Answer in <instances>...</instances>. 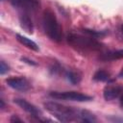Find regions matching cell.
Wrapping results in <instances>:
<instances>
[{
	"instance_id": "1",
	"label": "cell",
	"mask_w": 123,
	"mask_h": 123,
	"mask_svg": "<svg viewBox=\"0 0 123 123\" xmlns=\"http://www.w3.org/2000/svg\"><path fill=\"white\" fill-rule=\"evenodd\" d=\"M45 110L49 111L53 116H55L59 121L62 122H71L79 121L80 111L74 107L64 106L57 102H45L43 104Z\"/></svg>"
},
{
	"instance_id": "2",
	"label": "cell",
	"mask_w": 123,
	"mask_h": 123,
	"mask_svg": "<svg viewBox=\"0 0 123 123\" xmlns=\"http://www.w3.org/2000/svg\"><path fill=\"white\" fill-rule=\"evenodd\" d=\"M41 22L44 33L48 36V37L55 42H61L62 38V27L57 19L55 12L51 9L47 8L43 11Z\"/></svg>"
},
{
	"instance_id": "3",
	"label": "cell",
	"mask_w": 123,
	"mask_h": 123,
	"mask_svg": "<svg viewBox=\"0 0 123 123\" xmlns=\"http://www.w3.org/2000/svg\"><path fill=\"white\" fill-rule=\"evenodd\" d=\"M67 43L79 52H89V51H98L103 46L100 41L95 37L90 36L85 37L79 34L71 33L66 37Z\"/></svg>"
},
{
	"instance_id": "4",
	"label": "cell",
	"mask_w": 123,
	"mask_h": 123,
	"mask_svg": "<svg viewBox=\"0 0 123 123\" xmlns=\"http://www.w3.org/2000/svg\"><path fill=\"white\" fill-rule=\"evenodd\" d=\"M51 98L57 100L76 101V102H87L92 100V97L77 91H51L48 94Z\"/></svg>"
},
{
	"instance_id": "5",
	"label": "cell",
	"mask_w": 123,
	"mask_h": 123,
	"mask_svg": "<svg viewBox=\"0 0 123 123\" xmlns=\"http://www.w3.org/2000/svg\"><path fill=\"white\" fill-rule=\"evenodd\" d=\"M10 2L12 7L24 12H35L39 8L38 0H10Z\"/></svg>"
},
{
	"instance_id": "6",
	"label": "cell",
	"mask_w": 123,
	"mask_h": 123,
	"mask_svg": "<svg viewBox=\"0 0 123 123\" xmlns=\"http://www.w3.org/2000/svg\"><path fill=\"white\" fill-rule=\"evenodd\" d=\"M6 84L12 89L25 92L30 89L31 86L28 80L24 77H12L6 80Z\"/></svg>"
},
{
	"instance_id": "7",
	"label": "cell",
	"mask_w": 123,
	"mask_h": 123,
	"mask_svg": "<svg viewBox=\"0 0 123 123\" xmlns=\"http://www.w3.org/2000/svg\"><path fill=\"white\" fill-rule=\"evenodd\" d=\"M13 103L16 104L20 109H22L24 111L28 112L29 114L33 115V116H40L41 115V111L36 107L35 105H33L32 103L28 102L27 100L25 99H22V98H14L13 99Z\"/></svg>"
},
{
	"instance_id": "8",
	"label": "cell",
	"mask_w": 123,
	"mask_h": 123,
	"mask_svg": "<svg viewBox=\"0 0 123 123\" xmlns=\"http://www.w3.org/2000/svg\"><path fill=\"white\" fill-rule=\"evenodd\" d=\"M123 93V87L121 86H107L104 88L103 96L106 101H111L119 97Z\"/></svg>"
},
{
	"instance_id": "9",
	"label": "cell",
	"mask_w": 123,
	"mask_h": 123,
	"mask_svg": "<svg viewBox=\"0 0 123 123\" xmlns=\"http://www.w3.org/2000/svg\"><path fill=\"white\" fill-rule=\"evenodd\" d=\"M19 24L20 27L28 34H33L34 32V25L31 17L29 16L28 12H21L19 14Z\"/></svg>"
},
{
	"instance_id": "10",
	"label": "cell",
	"mask_w": 123,
	"mask_h": 123,
	"mask_svg": "<svg viewBox=\"0 0 123 123\" xmlns=\"http://www.w3.org/2000/svg\"><path fill=\"white\" fill-rule=\"evenodd\" d=\"M120 59H123V49L109 51L99 56V60L102 62H111V61H116Z\"/></svg>"
},
{
	"instance_id": "11",
	"label": "cell",
	"mask_w": 123,
	"mask_h": 123,
	"mask_svg": "<svg viewBox=\"0 0 123 123\" xmlns=\"http://www.w3.org/2000/svg\"><path fill=\"white\" fill-rule=\"evenodd\" d=\"M15 37H16L17 41L19 43H21L23 46H25V47H27V48H29L31 50H34V51H38L37 44L35 41H33L32 39H30V38H28V37H24V36H22L20 34H16Z\"/></svg>"
},
{
	"instance_id": "12",
	"label": "cell",
	"mask_w": 123,
	"mask_h": 123,
	"mask_svg": "<svg viewBox=\"0 0 123 123\" xmlns=\"http://www.w3.org/2000/svg\"><path fill=\"white\" fill-rule=\"evenodd\" d=\"M65 78L72 85H78L82 80L81 74H79L76 71H72V70H68L65 72Z\"/></svg>"
},
{
	"instance_id": "13",
	"label": "cell",
	"mask_w": 123,
	"mask_h": 123,
	"mask_svg": "<svg viewBox=\"0 0 123 123\" xmlns=\"http://www.w3.org/2000/svg\"><path fill=\"white\" fill-rule=\"evenodd\" d=\"M92 79L95 81V82H107V81H110L111 79V74L109 72H107L106 70H103V69H99L97 70Z\"/></svg>"
},
{
	"instance_id": "14",
	"label": "cell",
	"mask_w": 123,
	"mask_h": 123,
	"mask_svg": "<svg viewBox=\"0 0 123 123\" xmlns=\"http://www.w3.org/2000/svg\"><path fill=\"white\" fill-rule=\"evenodd\" d=\"M79 121H81V122H95V121H96V117H95V115H94L92 112H90L89 111L81 110V111H80Z\"/></svg>"
},
{
	"instance_id": "15",
	"label": "cell",
	"mask_w": 123,
	"mask_h": 123,
	"mask_svg": "<svg viewBox=\"0 0 123 123\" xmlns=\"http://www.w3.org/2000/svg\"><path fill=\"white\" fill-rule=\"evenodd\" d=\"M82 32L92 37H103L105 36L107 33L104 32V31H96V30H91V29H86V28H84L82 29Z\"/></svg>"
},
{
	"instance_id": "16",
	"label": "cell",
	"mask_w": 123,
	"mask_h": 123,
	"mask_svg": "<svg viewBox=\"0 0 123 123\" xmlns=\"http://www.w3.org/2000/svg\"><path fill=\"white\" fill-rule=\"evenodd\" d=\"M9 70H10V66H9L4 61H1V62H0V74H1V75H4V74H6Z\"/></svg>"
},
{
	"instance_id": "17",
	"label": "cell",
	"mask_w": 123,
	"mask_h": 123,
	"mask_svg": "<svg viewBox=\"0 0 123 123\" xmlns=\"http://www.w3.org/2000/svg\"><path fill=\"white\" fill-rule=\"evenodd\" d=\"M21 61L22 62H26V63H28V64H30V65H37V62H34V61H32V60H30V59H28V58H21Z\"/></svg>"
},
{
	"instance_id": "18",
	"label": "cell",
	"mask_w": 123,
	"mask_h": 123,
	"mask_svg": "<svg viewBox=\"0 0 123 123\" xmlns=\"http://www.w3.org/2000/svg\"><path fill=\"white\" fill-rule=\"evenodd\" d=\"M10 121H11V122H22V120H21L20 118H18L16 115H12Z\"/></svg>"
},
{
	"instance_id": "19",
	"label": "cell",
	"mask_w": 123,
	"mask_h": 123,
	"mask_svg": "<svg viewBox=\"0 0 123 123\" xmlns=\"http://www.w3.org/2000/svg\"><path fill=\"white\" fill-rule=\"evenodd\" d=\"M4 107H5V103H4V100L1 98V99H0V108L3 109Z\"/></svg>"
},
{
	"instance_id": "20",
	"label": "cell",
	"mask_w": 123,
	"mask_h": 123,
	"mask_svg": "<svg viewBox=\"0 0 123 123\" xmlns=\"http://www.w3.org/2000/svg\"><path fill=\"white\" fill-rule=\"evenodd\" d=\"M120 105H121V107H123V94L120 97Z\"/></svg>"
},
{
	"instance_id": "21",
	"label": "cell",
	"mask_w": 123,
	"mask_h": 123,
	"mask_svg": "<svg viewBox=\"0 0 123 123\" xmlns=\"http://www.w3.org/2000/svg\"><path fill=\"white\" fill-rule=\"evenodd\" d=\"M119 77H120V78L123 77V67H122V69H121V71H120V73H119Z\"/></svg>"
},
{
	"instance_id": "22",
	"label": "cell",
	"mask_w": 123,
	"mask_h": 123,
	"mask_svg": "<svg viewBox=\"0 0 123 123\" xmlns=\"http://www.w3.org/2000/svg\"><path fill=\"white\" fill-rule=\"evenodd\" d=\"M121 29H122V32H123V25L121 26Z\"/></svg>"
}]
</instances>
